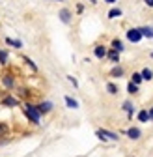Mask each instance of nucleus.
<instances>
[{
  "label": "nucleus",
  "mask_w": 153,
  "mask_h": 157,
  "mask_svg": "<svg viewBox=\"0 0 153 157\" xmlns=\"http://www.w3.org/2000/svg\"><path fill=\"white\" fill-rule=\"evenodd\" d=\"M23 112H24V116H26V120L28 122H32L34 125H39L41 124V112H39V109H37V105H34V103H30V101H24L23 103Z\"/></svg>",
  "instance_id": "nucleus-1"
},
{
  "label": "nucleus",
  "mask_w": 153,
  "mask_h": 157,
  "mask_svg": "<svg viewBox=\"0 0 153 157\" xmlns=\"http://www.w3.org/2000/svg\"><path fill=\"white\" fill-rule=\"evenodd\" d=\"M0 105H2V107H6V109H17V107H21L23 103H21V99H19L17 95H13V94H8V95H4L2 99H0Z\"/></svg>",
  "instance_id": "nucleus-2"
},
{
  "label": "nucleus",
  "mask_w": 153,
  "mask_h": 157,
  "mask_svg": "<svg viewBox=\"0 0 153 157\" xmlns=\"http://www.w3.org/2000/svg\"><path fill=\"white\" fill-rule=\"evenodd\" d=\"M0 82H2V86L6 90H15L17 88V81H15V77L11 73H4L2 78H0Z\"/></svg>",
  "instance_id": "nucleus-3"
},
{
  "label": "nucleus",
  "mask_w": 153,
  "mask_h": 157,
  "mask_svg": "<svg viewBox=\"0 0 153 157\" xmlns=\"http://www.w3.org/2000/svg\"><path fill=\"white\" fill-rule=\"evenodd\" d=\"M142 32H140V28H129L127 30V39L131 43H140L142 41Z\"/></svg>",
  "instance_id": "nucleus-4"
},
{
  "label": "nucleus",
  "mask_w": 153,
  "mask_h": 157,
  "mask_svg": "<svg viewBox=\"0 0 153 157\" xmlns=\"http://www.w3.org/2000/svg\"><path fill=\"white\" fill-rule=\"evenodd\" d=\"M58 19H60L64 25H71V21H73V13H71V10L62 8V10L58 11Z\"/></svg>",
  "instance_id": "nucleus-5"
},
{
  "label": "nucleus",
  "mask_w": 153,
  "mask_h": 157,
  "mask_svg": "<svg viewBox=\"0 0 153 157\" xmlns=\"http://www.w3.org/2000/svg\"><path fill=\"white\" fill-rule=\"evenodd\" d=\"M125 135L129 136L131 140H138L140 136H142V129H140V127H136V125H132V127L125 129Z\"/></svg>",
  "instance_id": "nucleus-6"
},
{
  "label": "nucleus",
  "mask_w": 153,
  "mask_h": 157,
  "mask_svg": "<svg viewBox=\"0 0 153 157\" xmlns=\"http://www.w3.org/2000/svg\"><path fill=\"white\" fill-rule=\"evenodd\" d=\"M37 109H39V112L45 116V114L52 112V109H54V103H52V101H49V99H45V101H41V103H37Z\"/></svg>",
  "instance_id": "nucleus-7"
},
{
  "label": "nucleus",
  "mask_w": 153,
  "mask_h": 157,
  "mask_svg": "<svg viewBox=\"0 0 153 157\" xmlns=\"http://www.w3.org/2000/svg\"><path fill=\"white\" fill-rule=\"evenodd\" d=\"M99 131H101V135L105 136L108 142H118L120 140V135L114 133V131H110V129H99Z\"/></svg>",
  "instance_id": "nucleus-8"
},
{
  "label": "nucleus",
  "mask_w": 153,
  "mask_h": 157,
  "mask_svg": "<svg viewBox=\"0 0 153 157\" xmlns=\"http://www.w3.org/2000/svg\"><path fill=\"white\" fill-rule=\"evenodd\" d=\"M121 109L127 112V118H129V120H132V116H135V112H136V109H135V103H132V101H123Z\"/></svg>",
  "instance_id": "nucleus-9"
},
{
  "label": "nucleus",
  "mask_w": 153,
  "mask_h": 157,
  "mask_svg": "<svg viewBox=\"0 0 153 157\" xmlns=\"http://www.w3.org/2000/svg\"><path fill=\"white\" fill-rule=\"evenodd\" d=\"M106 52H108V49H106L105 45H95V47H93V56L99 58V60L106 58Z\"/></svg>",
  "instance_id": "nucleus-10"
},
{
  "label": "nucleus",
  "mask_w": 153,
  "mask_h": 157,
  "mask_svg": "<svg viewBox=\"0 0 153 157\" xmlns=\"http://www.w3.org/2000/svg\"><path fill=\"white\" fill-rule=\"evenodd\" d=\"M11 125L8 122H0V139H9Z\"/></svg>",
  "instance_id": "nucleus-11"
},
{
  "label": "nucleus",
  "mask_w": 153,
  "mask_h": 157,
  "mask_svg": "<svg viewBox=\"0 0 153 157\" xmlns=\"http://www.w3.org/2000/svg\"><path fill=\"white\" fill-rule=\"evenodd\" d=\"M64 101H65V107H67V109H73V110H76V109L80 107L79 101H76L75 97H71V95H65V97H64Z\"/></svg>",
  "instance_id": "nucleus-12"
},
{
  "label": "nucleus",
  "mask_w": 153,
  "mask_h": 157,
  "mask_svg": "<svg viewBox=\"0 0 153 157\" xmlns=\"http://www.w3.org/2000/svg\"><path fill=\"white\" fill-rule=\"evenodd\" d=\"M4 41H6V45H9V47H13V49H23V41L21 39H13V37H4Z\"/></svg>",
  "instance_id": "nucleus-13"
},
{
  "label": "nucleus",
  "mask_w": 153,
  "mask_h": 157,
  "mask_svg": "<svg viewBox=\"0 0 153 157\" xmlns=\"http://www.w3.org/2000/svg\"><path fill=\"white\" fill-rule=\"evenodd\" d=\"M106 58H108L112 64H120V52L114 51V49H110V51L106 52Z\"/></svg>",
  "instance_id": "nucleus-14"
},
{
  "label": "nucleus",
  "mask_w": 153,
  "mask_h": 157,
  "mask_svg": "<svg viewBox=\"0 0 153 157\" xmlns=\"http://www.w3.org/2000/svg\"><path fill=\"white\" fill-rule=\"evenodd\" d=\"M110 49H114V51H118V52H123V41L121 39H118V37H114L112 39V43H110Z\"/></svg>",
  "instance_id": "nucleus-15"
},
{
  "label": "nucleus",
  "mask_w": 153,
  "mask_h": 157,
  "mask_svg": "<svg viewBox=\"0 0 153 157\" xmlns=\"http://www.w3.org/2000/svg\"><path fill=\"white\" fill-rule=\"evenodd\" d=\"M110 77H114V78L123 77V67H121V66H114V67L110 69Z\"/></svg>",
  "instance_id": "nucleus-16"
},
{
  "label": "nucleus",
  "mask_w": 153,
  "mask_h": 157,
  "mask_svg": "<svg viewBox=\"0 0 153 157\" xmlns=\"http://www.w3.org/2000/svg\"><path fill=\"white\" fill-rule=\"evenodd\" d=\"M9 62V52L6 49H0V66H6Z\"/></svg>",
  "instance_id": "nucleus-17"
},
{
  "label": "nucleus",
  "mask_w": 153,
  "mask_h": 157,
  "mask_svg": "<svg viewBox=\"0 0 153 157\" xmlns=\"http://www.w3.org/2000/svg\"><path fill=\"white\" fill-rule=\"evenodd\" d=\"M136 118H138V122H142V124H146V122H149V112L146 110V109H142L138 114H136Z\"/></svg>",
  "instance_id": "nucleus-18"
},
{
  "label": "nucleus",
  "mask_w": 153,
  "mask_h": 157,
  "mask_svg": "<svg viewBox=\"0 0 153 157\" xmlns=\"http://www.w3.org/2000/svg\"><path fill=\"white\" fill-rule=\"evenodd\" d=\"M140 75H142V81H151V78H153V69L144 67V69L140 71Z\"/></svg>",
  "instance_id": "nucleus-19"
},
{
  "label": "nucleus",
  "mask_w": 153,
  "mask_h": 157,
  "mask_svg": "<svg viewBox=\"0 0 153 157\" xmlns=\"http://www.w3.org/2000/svg\"><path fill=\"white\" fill-rule=\"evenodd\" d=\"M121 13H123V11H121L120 8H112V10L108 11V19H116V17H121Z\"/></svg>",
  "instance_id": "nucleus-20"
},
{
  "label": "nucleus",
  "mask_w": 153,
  "mask_h": 157,
  "mask_svg": "<svg viewBox=\"0 0 153 157\" xmlns=\"http://www.w3.org/2000/svg\"><path fill=\"white\" fill-rule=\"evenodd\" d=\"M106 92H108L110 95H118L120 90H118V86L114 84V82H108V84H106Z\"/></svg>",
  "instance_id": "nucleus-21"
},
{
  "label": "nucleus",
  "mask_w": 153,
  "mask_h": 157,
  "mask_svg": "<svg viewBox=\"0 0 153 157\" xmlns=\"http://www.w3.org/2000/svg\"><path fill=\"white\" fill-rule=\"evenodd\" d=\"M131 82L138 86V84L142 82V75H140V73H132V78H131Z\"/></svg>",
  "instance_id": "nucleus-22"
},
{
  "label": "nucleus",
  "mask_w": 153,
  "mask_h": 157,
  "mask_svg": "<svg viewBox=\"0 0 153 157\" xmlns=\"http://www.w3.org/2000/svg\"><path fill=\"white\" fill-rule=\"evenodd\" d=\"M127 92H129V94H138V86L132 84V82H129V84H127Z\"/></svg>",
  "instance_id": "nucleus-23"
},
{
  "label": "nucleus",
  "mask_w": 153,
  "mask_h": 157,
  "mask_svg": "<svg viewBox=\"0 0 153 157\" xmlns=\"http://www.w3.org/2000/svg\"><path fill=\"white\" fill-rule=\"evenodd\" d=\"M67 81H69V82H71L75 88H79V81H76V78H75L73 75H67Z\"/></svg>",
  "instance_id": "nucleus-24"
},
{
  "label": "nucleus",
  "mask_w": 153,
  "mask_h": 157,
  "mask_svg": "<svg viewBox=\"0 0 153 157\" xmlns=\"http://www.w3.org/2000/svg\"><path fill=\"white\" fill-rule=\"evenodd\" d=\"M24 62H26V64H28V66L32 67V71H37V66H35V64H34V62L30 60V58H28V56H24Z\"/></svg>",
  "instance_id": "nucleus-25"
},
{
  "label": "nucleus",
  "mask_w": 153,
  "mask_h": 157,
  "mask_svg": "<svg viewBox=\"0 0 153 157\" xmlns=\"http://www.w3.org/2000/svg\"><path fill=\"white\" fill-rule=\"evenodd\" d=\"M84 11V6L82 4H76V13H82Z\"/></svg>",
  "instance_id": "nucleus-26"
},
{
  "label": "nucleus",
  "mask_w": 153,
  "mask_h": 157,
  "mask_svg": "<svg viewBox=\"0 0 153 157\" xmlns=\"http://www.w3.org/2000/svg\"><path fill=\"white\" fill-rule=\"evenodd\" d=\"M144 4L149 6V8H153V0H144Z\"/></svg>",
  "instance_id": "nucleus-27"
},
{
  "label": "nucleus",
  "mask_w": 153,
  "mask_h": 157,
  "mask_svg": "<svg viewBox=\"0 0 153 157\" xmlns=\"http://www.w3.org/2000/svg\"><path fill=\"white\" fill-rule=\"evenodd\" d=\"M147 112H149V120H153V107H151V109H149Z\"/></svg>",
  "instance_id": "nucleus-28"
},
{
  "label": "nucleus",
  "mask_w": 153,
  "mask_h": 157,
  "mask_svg": "<svg viewBox=\"0 0 153 157\" xmlns=\"http://www.w3.org/2000/svg\"><path fill=\"white\" fill-rule=\"evenodd\" d=\"M103 2H106V4H116V0H103Z\"/></svg>",
  "instance_id": "nucleus-29"
},
{
  "label": "nucleus",
  "mask_w": 153,
  "mask_h": 157,
  "mask_svg": "<svg viewBox=\"0 0 153 157\" xmlns=\"http://www.w3.org/2000/svg\"><path fill=\"white\" fill-rule=\"evenodd\" d=\"M88 2H90V4H93V6H95V4H97V0H88Z\"/></svg>",
  "instance_id": "nucleus-30"
},
{
  "label": "nucleus",
  "mask_w": 153,
  "mask_h": 157,
  "mask_svg": "<svg viewBox=\"0 0 153 157\" xmlns=\"http://www.w3.org/2000/svg\"><path fill=\"white\" fill-rule=\"evenodd\" d=\"M54 2H64V0H54Z\"/></svg>",
  "instance_id": "nucleus-31"
}]
</instances>
